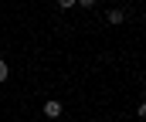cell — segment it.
<instances>
[{
  "label": "cell",
  "instance_id": "1",
  "mask_svg": "<svg viewBox=\"0 0 146 122\" xmlns=\"http://www.w3.org/2000/svg\"><path fill=\"white\" fill-rule=\"evenodd\" d=\"M61 109H65V105H61L58 98H48V102H44V115H48V119H58Z\"/></svg>",
  "mask_w": 146,
  "mask_h": 122
},
{
  "label": "cell",
  "instance_id": "2",
  "mask_svg": "<svg viewBox=\"0 0 146 122\" xmlns=\"http://www.w3.org/2000/svg\"><path fill=\"white\" fill-rule=\"evenodd\" d=\"M106 20H109V24H122V20H126V14H122L119 7H112L109 14H106Z\"/></svg>",
  "mask_w": 146,
  "mask_h": 122
},
{
  "label": "cell",
  "instance_id": "3",
  "mask_svg": "<svg viewBox=\"0 0 146 122\" xmlns=\"http://www.w3.org/2000/svg\"><path fill=\"white\" fill-rule=\"evenodd\" d=\"M7 78H10V65L0 58V81H7Z\"/></svg>",
  "mask_w": 146,
  "mask_h": 122
},
{
  "label": "cell",
  "instance_id": "4",
  "mask_svg": "<svg viewBox=\"0 0 146 122\" xmlns=\"http://www.w3.org/2000/svg\"><path fill=\"white\" fill-rule=\"evenodd\" d=\"M136 115H139V119L146 122V98H143V102H139V109H136Z\"/></svg>",
  "mask_w": 146,
  "mask_h": 122
}]
</instances>
